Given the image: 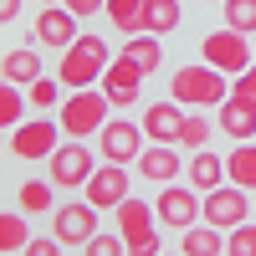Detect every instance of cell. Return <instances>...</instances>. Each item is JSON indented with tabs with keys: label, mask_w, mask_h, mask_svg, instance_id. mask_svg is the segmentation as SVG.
<instances>
[{
	"label": "cell",
	"mask_w": 256,
	"mask_h": 256,
	"mask_svg": "<svg viewBox=\"0 0 256 256\" xmlns=\"http://www.w3.org/2000/svg\"><path fill=\"white\" fill-rule=\"evenodd\" d=\"M210 123L205 113H184V123H180V148H190V154H200V148L210 144Z\"/></svg>",
	"instance_id": "27"
},
{
	"label": "cell",
	"mask_w": 256,
	"mask_h": 256,
	"mask_svg": "<svg viewBox=\"0 0 256 256\" xmlns=\"http://www.w3.org/2000/svg\"><path fill=\"white\" fill-rule=\"evenodd\" d=\"M77 36H82L77 31V16L67 6H46V10L36 16V41H41V46H62V52H67Z\"/></svg>",
	"instance_id": "14"
},
{
	"label": "cell",
	"mask_w": 256,
	"mask_h": 256,
	"mask_svg": "<svg viewBox=\"0 0 256 256\" xmlns=\"http://www.w3.org/2000/svg\"><path fill=\"white\" fill-rule=\"evenodd\" d=\"M16 200H20V216H46V210H56V184L52 180H26Z\"/></svg>",
	"instance_id": "23"
},
{
	"label": "cell",
	"mask_w": 256,
	"mask_h": 256,
	"mask_svg": "<svg viewBox=\"0 0 256 256\" xmlns=\"http://www.w3.org/2000/svg\"><path fill=\"white\" fill-rule=\"evenodd\" d=\"M82 256H128V246H123V236H108V230H98V236L82 246Z\"/></svg>",
	"instance_id": "31"
},
{
	"label": "cell",
	"mask_w": 256,
	"mask_h": 256,
	"mask_svg": "<svg viewBox=\"0 0 256 256\" xmlns=\"http://www.w3.org/2000/svg\"><path fill=\"white\" fill-rule=\"evenodd\" d=\"M200 220L205 226H216V230H236L251 220V195L241 184H216V190H205V200H200Z\"/></svg>",
	"instance_id": "4"
},
{
	"label": "cell",
	"mask_w": 256,
	"mask_h": 256,
	"mask_svg": "<svg viewBox=\"0 0 256 256\" xmlns=\"http://www.w3.org/2000/svg\"><path fill=\"white\" fill-rule=\"evenodd\" d=\"M154 226H159L154 205H144V200H123V205H118V236H123V246L138 241V236H148Z\"/></svg>",
	"instance_id": "18"
},
{
	"label": "cell",
	"mask_w": 256,
	"mask_h": 256,
	"mask_svg": "<svg viewBox=\"0 0 256 256\" xmlns=\"http://www.w3.org/2000/svg\"><path fill=\"white\" fill-rule=\"evenodd\" d=\"M98 236V210L88 200H77V205H56V241L62 246H88Z\"/></svg>",
	"instance_id": "12"
},
{
	"label": "cell",
	"mask_w": 256,
	"mask_h": 256,
	"mask_svg": "<svg viewBox=\"0 0 256 256\" xmlns=\"http://www.w3.org/2000/svg\"><path fill=\"white\" fill-rule=\"evenodd\" d=\"M92 169H98V159H92V148L82 144V138L56 144V154H52V184L56 190H82V184L92 180Z\"/></svg>",
	"instance_id": "7"
},
{
	"label": "cell",
	"mask_w": 256,
	"mask_h": 256,
	"mask_svg": "<svg viewBox=\"0 0 256 256\" xmlns=\"http://www.w3.org/2000/svg\"><path fill=\"white\" fill-rule=\"evenodd\" d=\"M138 92H144V72H138L123 52H118V56L108 62V72H102V98H108L113 108H134Z\"/></svg>",
	"instance_id": "10"
},
{
	"label": "cell",
	"mask_w": 256,
	"mask_h": 256,
	"mask_svg": "<svg viewBox=\"0 0 256 256\" xmlns=\"http://www.w3.org/2000/svg\"><path fill=\"white\" fill-rule=\"evenodd\" d=\"M220 10H226V26L230 31H241V36L256 31V0H220Z\"/></svg>",
	"instance_id": "29"
},
{
	"label": "cell",
	"mask_w": 256,
	"mask_h": 256,
	"mask_svg": "<svg viewBox=\"0 0 256 256\" xmlns=\"http://www.w3.org/2000/svg\"><path fill=\"white\" fill-rule=\"evenodd\" d=\"M108 113H113V102L102 98V88H82V92H72L67 102L56 108V128L67 138H92L102 123H108Z\"/></svg>",
	"instance_id": "3"
},
{
	"label": "cell",
	"mask_w": 256,
	"mask_h": 256,
	"mask_svg": "<svg viewBox=\"0 0 256 256\" xmlns=\"http://www.w3.org/2000/svg\"><path fill=\"white\" fill-rule=\"evenodd\" d=\"M31 241V226L26 216H16V210H0V256H20Z\"/></svg>",
	"instance_id": "25"
},
{
	"label": "cell",
	"mask_w": 256,
	"mask_h": 256,
	"mask_svg": "<svg viewBox=\"0 0 256 256\" xmlns=\"http://www.w3.org/2000/svg\"><path fill=\"white\" fill-rule=\"evenodd\" d=\"M20 256H62V241H56V236H31Z\"/></svg>",
	"instance_id": "35"
},
{
	"label": "cell",
	"mask_w": 256,
	"mask_h": 256,
	"mask_svg": "<svg viewBox=\"0 0 256 256\" xmlns=\"http://www.w3.org/2000/svg\"><path fill=\"white\" fill-rule=\"evenodd\" d=\"M41 77V52L36 46H16L0 56V82H16V88H31Z\"/></svg>",
	"instance_id": "16"
},
{
	"label": "cell",
	"mask_w": 256,
	"mask_h": 256,
	"mask_svg": "<svg viewBox=\"0 0 256 256\" xmlns=\"http://www.w3.org/2000/svg\"><path fill=\"white\" fill-rule=\"evenodd\" d=\"M220 134L236 138V144H251L256 138V108L241 102V98H226L220 102Z\"/></svg>",
	"instance_id": "17"
},
{
	"label": "cell",
	"mask_w": 256,
	"mask_h": 256,
	"mask_svg": "<svg viewBox=\"0 0 256 256\" xmlns=\"http://www.w3.org/2000/svg\"><path fill=\"white\" fill-rule=\"evenodd\" d=\"M26 123V92L16 82H0V128H16Z\"/></svg>",
	"instance_id": "28"
},
{
	"label": "cell",
	"mask_w": 256,
	"mask_h": 256,
	"mask_svg": "<svg viewBox=\"0 0 256 256\" xmlns=\"http://www.w3.org/2000/svg\"><path fill=\"white\" fill-rule=\"evenodd\" d=\"M180 236H184L180 256H220L226 251V230H216V226H190Z\"/></svg>",
	"instance_id": "21"
},
{
	"label": "cell",
	"mask_w": 256,
	"mask_h": 256,
	"mask_svg": "<svg viewBox=\"0 0 256 256\" xmlns=\"http://www.w3.org/2000/svg\"><path fill=\"white\" fill-rule=\"evenodd\" d=\"M108 62H113L108 41H98V36H77L72 46L62 52L56 82H62V88H72V92H82V88H92V82H102V72H108Z\"/></svg>",
	"instance_id": "1"
},
{
	"label": "cell",
	"mask_w": 256,
	"mask_h": 256,
	"mask_svg": "<svg viewBox=\"0 0 256 256\" xmlns=\"http://www.w3.org/2000/svg\"><path fill=\"white\" fill-rule=\"evenodd\" d=\"M123 56L148 77V72H159V67H164V41L144 31V36H134V41H123Z\"/></svg>",
	"instance_id": "20"
},
{
	"label": "cell",
	"mask_w": 256,
	"mask_h": 256,
	"mask_svg": "<svg viewBox=\"0 0 256 256\" xmlns=\"http://www.w3.org/2000/svg\"><path fill=\"white\" fill-rule=\"evenodd\" d=\"M26 102H31V108H56V82L52 77H36L26 88Z\"/></svg>",
	"instance_id": "32"
},
{
	"label": "cell",
	"mask_w": 256,
	"mask_h": 256,
	"mask_svg": "<svg viewBox=\"0 0 256 256\" xmlns=\"http://www.w3.org/2000/svg\"><path fill=\"white\" fill-rule=\"evenodd\" d=\"M10 154L26 159V164H41L56 154V123H16L10 128Z\"/></svg>",
	"instance_id": "11"
},
{
	"label": "cell",
	"mask_w": 256,
	"mask_h": 256,
	"mask_svg": "<svg viewBox=\"0 0 256 256\" xmlns=\"http://www.w3.org/2000/svg\"><path fill=\"white\" fill-rule=\"evenodd\" d=\"M226 256H256V220L226 230Z\"/></svg>",
	"instance_id": "30"
},
{
	"label": "cell",
	"mask_w": 256,
	"mask_h": 256,
	"mask_svg": "<svg viewBox=\"0 0 256 256\" xmlns=\"http://www.w3.org/2000/svg\"><path fill=\"white\" fill-rule=\"evenodd\" d=\"M16 16H20V0H0V26H10Z\"/></svg>",
	"instance_id": "37"
},
{
	"label": "cell",
	"mask_w": 256,
	"mask_h": 256,
	"mask_svg": "<svg viewBox=\"0 0 256 256\" xmlns=\"http://www.w3.org/2000/svg\"><path fill=\"white\" fill-rule=\"evenodd\" d=\"M154 216H159V226H169V230H190V226H200V190L195 184H164L159 190V200H154Z\"/></svg>",
	"instance_id": "6"
},
{
	"label": "cell",
	"mask_w": 256,
	"mask_h": 256,
	"mask_svg": "<svg viewBox=\"0 0 256 256\" xmlns=\"http://www.w3.org/2000/svg\"><path fill=\"white\" fill-rule=\"evenodd\" d=\"M128 256H164V236H159V230H148V236L128 241Z\"/></svg>",
	"instance_id": "34"
},
{
	"label": "cell",
	"mask_w": 256,
	"mask_h": 256,
	"mask_svg": "<svg viewBox=\"0 0 256 256\" xmlns=\"http://www.w3.org/2000/svg\"><path fill=\"white\" fill-rule=\"evenodd\" d=\"M82 195H88L92 210H118L128 200V164H98L92 180L82 184Z\"/></svg>",
	"instance_id": "9"
},
{
	"label": "cell",
	"mask_w": 256,
	"mask_h": 256,
	"mask_svg": "<svg viewBox=\"0 0 256 256\" xmlns=\"http://www.w3.org/2000/svg\"><path fill=\"white\" fill-rule=\"evenodd\" d=\"M144 180L154 184H174L180 180V144H144V154L134 159Z\"/></svg>",
	"instance_id": "15"
},
{
	"label": "cell",
	"mask_w": 256,
	"mask_h": 256,
	"mask_svg": "<svg viewBox=\"0 0 256 256\" xmlns=\"http://www.w3.org/2000/svg\"><path fill=\"white\" fill-rule=\"evenodd\" d=\"M226 180L241 184L246 195L256 190V138H251V144H236V148L226 154Z\"/></svg>",
	"instance_id": "19"
},
{
	"label": "cell",
	"mask_w": 256,
	"mask_h": 256,
	"mask_svg": "<svg viewBox=\"0 0 256 256\" xmlns=\"http://www.w3.org/2000/svg\"><path fill=\"white\" fill-rule=\"evenodd\" d=\"M46 6H62V0H46Z\"/></svg>",
	"instance_id": "38"
},
{
	"label": "cell",
	"mask_w": 256,
	"mask_h": 256,
	"mask_svg": "<svg viewBox=\"0 0 256 256\" xmlns=\"http://www.w3.org/2000/svg\"><path fill=\"white\" fill-rule=\"evenodd\" d=\"M230 98H241V102H251V108H256V62H251L236 82H230Z\"/></svg>",
	"instance_id": "33"
},
{
	"label": "cell",
	"mask_w": 256,
	"mask_h": 256,
	"mask_svg": "<svg viewBox=\"0 0 256 256\" xmlns=\"http://www.w3.org/2000/svg\"><path fill=\"white\" fill-rule=\"evenodd\" d=\"M102 10H108V20H113L123 36H138L144 31V0H108Z\"/></svg>",
	"instance_id": "26"
},
{
	"label": "cell",
	"mask_w": 256,
	"mask_h": 256,
	"mask_svg": "<svg viewBox=\"0 0 256 256\" xmlns=\"http://www.w3.org/2000/svg\"><path fill=\"white\" fill-rule=\"evenodd\" d=\"M169 98L180 102V108H220V102L230 98V82H226V72H216V67H180L174 72V82H169Z\"/></svg>",
	"instance_id": "2"
},
{
	"label": "cell",
	"mask_w": 256,
	"mask_h": 256,
	"mask_svg": "<svg viewBox=\"0 0 256 256\" xmlns=\"http://www.w3.org/2000/svg\"><path fill=\"white\" fill-rule=\"evenodd\" d=\"M144 31L148 36L180 31V0H144Z\"/></svg>",
	"instance_id": "22"
},
{
	"label": "cell",
	"mask_w": 256,
	"mask_h": 256,
	"mask_svg": "<svg viewBox=\"0 0 256 256\" xmlns=\"http://www.w3.org/2000/svg\"><path fill=\"white\" fill-rule=\"evenodd\" d=\"M180 123H184V108L169 98V102H148L138 128H144L148 144H180Z\"/></svg>",
	"instance_id": "13"
},
{
	"label": "cell",
	"mask_w": 256,
	"mask_h": 256,
	"mask_svg": "<svg viewBox=\"0 0 256 256\" xmlns=\"http://www.w3.org/2000/svg\"><path fill=\"white\" fill-rule=\"evenodd\" d=\"M200 56H205V67H216V72H226V77H241L246 67H251V41L241 36V31H210L205 41H200Z\"/></svg>",
	"instance_id": "5"
},
{
	"label": "cell",
	"mask_w": 256,
	"mask_h": 256,
	"mask_svg": "<svg viewBox=\"0 0 256 256\" xmlns=\"http://www.w3.org/2000/svg\"><path fill=\"white\" fill-rule=\"evenodd\" d=\"M98 148L108 164H134L144 154V128L138 123H123V118H108L98 128Z\"/></svg>",
	"instance_id": "8"
},
{
	"label": "cell",
	"mask_w": 256,
	"mask_h": 256,
	"mask_svg": "<svg viewBox=\"0 0 256 256\" xmlns=\"http://www.w3.org/2000/svg\"><path fill=\"white\" fill-rule=\"evenodd\" d=\"M62 6H67V10L77 16V20H88V16H98L102 6H108V0H62Z\"/></svg>",
	"instance_id": "36"
},
{
	"label": "cell",
	"mask_w": 256,
	"mask_h": 256,
	"mask_svg": "<svg viewBox=\"0 0 256 256\" xmlns=\"http://www.w3.org/2000/svg\"><path fill=\"white\" fill-rule=\"evenodd\" d=\"M220 180H226V159H220V154H210V148H200V154L190 159V184L205 195V190H216Z\"/></svg>",
	"instance_id": "24"
}]
</instances>
